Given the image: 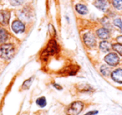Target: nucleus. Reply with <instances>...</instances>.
<instances>
[{
  "label": "nucleus",
  "mask_w": 122,
  "mask_h": 115,
  "mask_svg": "<svg viewBox=\"0 0 122 115\" xmlns=\"http://www.w3.org/2000/svg\"><path fill=\"white\" fill-rule=\"evenodd\" d=\"M58 51H59V47H58L57 43L54 39H51L49 42V43H48L46 48L43 51L42 54H41V58L46 59L49 56L54 55V53H58Z\"/></svg>",
  "instance_id": "f257e3e1"
},
{
  "label": "nucleus",
  "mask_w": 122,
  "mask_h": 115,
  "mask_svg": "<svg viewBox=\"0 0 122 115\" xmlns=\"http://www.w3.org/2000/svg\"><path fill=\"white\" fill-rule=\"evenodd\" d=\"M1 57L5 60H9L12 58L14 53V46L10 43H5L1 46Z\"/></svg>",
  "instance_id": "f03ea898"
},
{
  "label": "nucleus",
  "mask_w": 122,
  "mask_h": 115,
  "mask_svg": "<svg viewBox=\"0 0 122 115\" xmlns=\"http://www.w3.org/2000/svg\"><path fill=\"white\" fill-rule=\"evenodd\" d=\"M84 104L82 102L77 101L73 103L68 108H67L66 113L68 115H78L83 109Z\"/></svg>",
  "instance_id": "7ed1b4c3"
},
{
  "label": "nucleus",
  "mask_w": 122,
  "mask_h": 115,
  "mask_svg": "<svg viewBox=\"0 0 122 115\" xmlns=\"http://www.w3.org/2000/svg\"><path fill=\"white\" fill-rule=\"evenodd\" d=\"M105 61L108 63L110 66H115L119 63V61H120V58L117 56V54L114 53H110L108 55L105 56Z\"/></svg>",
  "instance_id": "20e7f679"
},
{
  "label": "nucleus",
  "mask_w": 122,
  "mask_h": 115,
  "mask_svg": "<svg viewBox=\"0 0 122 115\" xmlns=\"http://www.w3.org/2000/svg\"><path fill=\"white\" fill-rule=\"evenodd\" d=\"M84 42H85V45L89 48H93L94 46L95 45V43H96V40H95V38L94 36V34H90V33H88V34H85L84 35Z\"/></svg>",
  "instance_id": "39448f33"
},
{
  "label": "nucleus",
  "mask_w": 122,
  "mask_h": 115,
  "mask_svg": "<svg viewBox=\"0 0 122 115\" xmlns=\"http://www.w3.org/2000/svg\"><path fill=\"white\" fill-rule=\"evenodd\" d=\"M10 19V13L8 10L0 11V24L3 25H7Z\"/></svg>",
  "instance_id": "423d86ee"
},
{
  "label": "nucleus",
  "mask_w": 122,
  "mask_h": 115,
  "mask_svg": "<svg viewBox=\"0 0 122 115\" xmlns=\"http://www.w3.org/2000/svg\"><path fill=\"white\" fill-rule=\"evenodd\" d=\"M12 29L16 33V34H19V33H23L25 29V26L21 21L15 20L13 22L12 24Z\"/></svg>",
  "instance_id": "0eeeda50"
},
{
  "label": "nucleus",
  "mask_w": 122,
  "mask_h": 115,
  "mask_svg": "<svg viewBox=\"0 0 122 115\" xmlns=\"http://www.w3.org/2000/svg\"><path fill=\"white\" fill-rule=\"evenodd\" d=\"M111 78L114 81L122 83V69H116L111 73Z\"/></svg>",
  "instance_id": "6e6552de"
},
{
  "label": "nucleus",
  "mask_w": 122,
  "mask_h": 115,
  "mask_svg": "<svg viewBox=\"0 0 122 115\" xmlns=\"http://www.w3.org/2000/svg\"><path fill=\"white\" fill-rule=\"evenodd\" d=\"M96 34L98 35V37L101 39H107L110 38V34H109L108 30L106 29H104V28L99 29L96 31Z\"/></svg>",
  "instance_id": "1a4fd4ad"
},
{
  "label": "nucleus",
  "mask_w": 122,
  "mask_h": 115,
  "mask_svg": "<svg viewBox=\"0 0 122 115\" xmlns=\"http://www.w3.org/2000/svg\"><path fill=\"white\" fill-rule=\"evenodd\" d=\"M94 5H95L97 9H100V10L105 11L107 7V2H106V0H96V2H95Z\"/></svg>",
  "instance_id": "9d476101"
},
{
  "label": "nucleus",
  "mask_w": 122,
  "mask_h": 115,
  "mask_svg": "<svg viewBox=\"0 0 122 115\" xmlns=\"http://www.w3.org/2000/svg\"><path fill=\"white\" fill-rule=\"evenodd\" d=\"M8 36H9V34L6 31V29L0 28V43L5 42L8 39Z\"/></svg>",
  "instance_id": "9b49d317"
},
{
  "label": "nucleus",
  "mask_w": 122,
  "mask_h": 115,
  "mask_svg": "<svg viewBox=\"0 0 122 115\" xmlns=\"http://www.w3.org/2000/svg\"><path fill=\"white\" fill-rule=\"evenodd\" d=\"M75 9H76V11L79 14H83V15H85V14H86L88 13V9H87L86 6L83 5V4H77L75 6Z\"/></svg>",
  "instance_id": "f8f14e48"
},
{
  "label": "nucleus",
  "mask_w": 122,
  "mask_h": 115,
  "mask_svg": "<svg viewBox=\"0 0 122 115\" xmlns=\"http://www.w3.org/2000/svg\"><path fill=\"white\" fill-rule=\"evenodd\" d=\"M100 48L104 52H107L111 48V44L107 41H102L100 43Z\"/></svg>",
  "instance_id": "ddd939ff"
},
{
  "label": "nucleus",
  "mask_w": 122,
  "mask_h": 115,
  "mask_svg": "<svg viewBox=\"0 0 122 115\" xmlns=\"http://www.w3.org/2000/svg\"><path fill=\"white\" fill-rule=\"evenodd\" d=\"M112 48H113L114 50L116 51L119 54H120V55L122 56V44L115 43V44H114V45L112 46Z\"/></svg>",
  "instance_id": "4468645a"
},
{
  "label": "nucleus",
  "mask_w": 122,
  "mask_h": 115,
  "mask_svg": "<svg viewBox=\"0 0 122 115\" xmlns=\"http://www.w3.org/2000/svg\"><path fill=\"white\" fill-rule=\"evenodd\" d=\"M36 103H37V104L39 105V107H44L46 106V103H47V102H46V99L44 97H42V98H39L37 99V101H36Z\"/></svg>",
  "instance_id": "2eb2a0df"
},
{
  "label": "nucleus",
  "mask_w": 122,
  "mask_h": 115,
  "mask_svg": "<svg viewBox=\"0 0 122 115\" xmlns=\"http://www.w3.org/2000/svg\"><path fill=\"white\" fill-rule=\"evenodd\" d=\"M100 72L102 73V74L105 75V76H108L109 74H110V68H108L107 66H105V65H103V66L101 67V68H100Z\"/></svg>",
  "instance_id": "dca6fc26"
},
{
  "label": "nucleus",
  "mask_w": 122,
  "mask_h": 115,
  "mask_svg": "<svg viewBox=\"0 0 122 115\" xmlns=\"http://www.w3.org/2000/svg\"><path fill=\"white\" fill-rule=\"evenodd\" d=\"M33 79H34L33 78H30L29 79L26 80V81L24 83V84H23V88H24V89H28V88H29V87L31 86V83H32Z\"/></svg>",
  "instance_id": "f3484780"
},
{
  "label": "nucleus",
  "mask_w": 122,
  "mask_h": 115,
  "mask_svg": "<svg viewBox=\"0 0 122 115\" xmlns=\"http://www.w3.org/2000/svg\"><path fill=\"white\" fill-rule=\"evenodd\" d=\"M112 4H113L114 7L116 9L122 8V0H112Z\"/></svg>",
  "instance_id": "a211bd4d"
},
{
  "label": "nucleus",
  "mask_w": 122,
  "mask_h": 115,
  "mask_svg": "<svg viewBox=\"0 0 122 115\" xmlns=\"http://www.w3.org/2000/svg\"><path fill=\"white\" fill-rule=\"evenodd\" d=\"M114 24H115L116 27H118L119 29H120V32L122 33V22L121 20H120V19H116L114 20Z\"/></svg>",
  "instance_id": "6ab92c4d"
},
{
  "label": "nucleus",
  "mask_w": 122,
  "mask_h": 115,
  "mask_svg": "<svg viewBox=\"0 0 122 115\" xmlns=\"http://www.w3.org/2000/svg\"><path fill=\"white\" fill-rule=\"evenodd\" d=\"M10 3L12 5L18 6V5H20V4H22L23 0H10Z\"/></svg>",
  "instance_id": "aec40b11"
},
{
  "label": "nucleus",
  "mask_w": 122,
  "mask_h": 115,
  "mask_svg": "<svg viewBox=\"0 0 122 115\" xmlns=\"http://www.w3.org/2000/svg\"><path fill=\"white\" fill-rule=\"evenodd\" d=\"M97 113H98V111H91V112H89L88 113H86L85 115H95Z\"/></svg>",
  "instance_id": "412c9836"
},
{
  "label": "nucleus",
  "mask_w": 122,
  "mask_h": 115,
  "mask_svg": "<svg viewBox=\"0 0 122 115\" xmlns=\"http://www.w3.org/2000/svg\"><path fill=\"white\" fill-rule=\"evenodd\" d=\"M116 40L118 41V43H119L122 44V36H119V37H117Z\"/></svg>",
  "instance_id": "4be33fe9"
},
{
  "label": "nucleus",
  "mask_w": 122,
  "mask_h": 115,
  "mask_svg": "<svg viewBox=\"0 0 122 115\" xmlns=\"http://www.w3.org/2000/svg\"><path fill=\"white\" fill-rule=\"evenodd\" d=\"M54 86L56 88H58V89H62V88H61L60 86H59V85H57V84H55V83H54Z\"/></svg>",
  "instance_id": "5701e85b"
}]
</instances>
